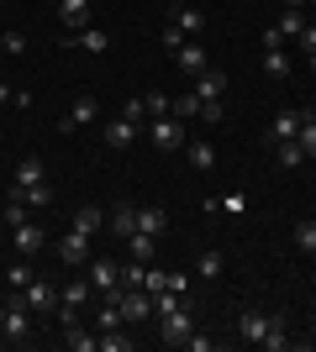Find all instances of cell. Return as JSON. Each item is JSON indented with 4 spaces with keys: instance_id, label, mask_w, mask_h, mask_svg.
Returning a JSON list of instances; mask_svg holds the SVG:
<instances>
[{
    "instance_id": "1",
    "label": "cell",
    "mask_w": 316,
    "mask_h": 352,
    "mask_svg": "<svg viewBox=\"0 0 316 352\" xmlns=\"http://www.w3.org/2000/svg\"><path fill=\"white\" fill-rule=\"evenodd\" d=\"M0 337H6V342L32 337V305H27V294H21V289L6 294V326H0Z\"/></svg>"
},
{
    "instance_id": "2",
    "label": "cell",
    "mask_w": 316,
    "mask_h": 352,
    "mask_svg": "<svg viewBox=\"0 0 316 352\" xmlns=\"http://www.w3.org/2000/svg\"><path fill=\"white\" fill-rule=\"evenodd\" d=\"M143 132L153 137V147H158V153H174V147H185V121L174 116V111H169V116H153Z\"/></svg>"
},
{
    "instance_id": "3",
    "label": "cell",
    "mask_w": 316,
    "mask_h": 352,
    "mask_svg": "<svg viewBox=\"0 0 316 352\" xmlns=\"http://www.w3.org/2000/svg\"><path fill=\"white\" fill-rule=\"evenodd\" d=\"M90 289L105 294V300H116V294H121V268H116V258L90 252Z\"/></svg>"
},
{
    "instance_id": "4",
    "label": "cell",
    "mask_w": 316,
    "mask_h": 352,
    "mask_svg": "<svg viewBox=\"0 0 316 352\" xmlns=\"http://www.w3.org/2000/svg\"><path fill=\"white\" fill-rule=\"evenodd\" d=\"M190 331H196V316H190L185 305L169 310V316H158V342H164V347H185Z\"/></svg>"
},
{
    "instance_id": "5",
    "label": "cell",
    "mask_w": 316,
    "mask_h": 352,
    "mask_svg": "<svg viewBox=\"0 0 316 352\" xmlns=\"http://www.w3.org/2000/svg\"><path fill=\"white\" fill-rule=\"evenodd\" d=\"M116 305H121V326H132V321H148L153 316V294L148 289H121Z\"/></svg>"
},
{
    "instance_id": "6",
    "label": "cell",
    "mask_w": 316,
    "mask_h": 352,
    "mask_svg": "<svg viewBox=\"0 0 316 352\" xmlns=\"http://www.w3.org/2000/svg\"><path fill=\"white\" fill-rule=\"evenodd\" d=\"M21 294H27L32 316H53V310H59V289H53V284H48V279H32V284H27V289H21Z\"/></svg>"
},
{
    "instance_id": "7",
    "label": "cell",
    "mask_w": 316,
    "mask_h": 352,
    "mask_svg": "<svg viewBox=\"0 0 316 352\" xmlns=\"http://www.w3.org/2000/svg\"><path fill=\"white\" fill-rule=\"evenodd\" d=\"M269 326H274V316H269V310H242V316H238L242 342H258V347H264V337H269Z\"/></svg>"
},
{
    "instance_id": "8",
    "label": "cell",
    "mask_w": 316,
    "mask_h": 352,
    "mask_svg": "<svg viewBox=\"0 0 316 352\" xmlns=\"http://www.w3.org/2000/svg\"><path fill=\"white\" fill-rule=\"evenodd\" d=\"M59 263H69V268L90 263V236H85V232H69V236L59 242Z\"/></svg>"
},
{
    "instance_id": "9",
    "label": "cell",
    "mask_w": 316,
    "mask_h": 352,
    "mask_svg": "<svg viewBox=\"0 0 316 352\" xmlns=\"http://www.w3.org/2000/svg\"><path fill=\"white\" fill-rule=\"evenodd\" d=\"M59 21L63 32H85L90 27V0H59Z\"/></svg>"
},
{
    "instance_id": "10",
    "label": "cell",
    "mask_w": 316,
    "mask_h": 352,
    "mask_svg": "<svg viewBox=\"0 0 316 352\" xmlns=\"http://www.w3.org/2000/svg\"><path fill=\"white\" fill-rule=\"evenodd\" d=\"M95 116H101V105H95L90 95H79V100H74V111H69V116L59 121V132H79V126H90Z\"/></svg>"
},
{
    "instance_id": "11",
    "label": "cell",
    "mask_w": 316,
    "mask_h": 352,
    "mask_svg": "<svg viewBox=\"0 0 316 352\" xmlns=\"http://www.w3.org/2000/svg\"><path fill=\"white\" fill-rule=\"evenodd\" d=\"M11 200H21V206H32V210H48L53 206V190H48V179L43 184H11Z\"/></svg>"
},
{
    "instance_id": "12",
    "label": "cell",
    "mask_w": 316,
    "mask_h": 352,
    "mask_svg": "<svg viewBox=\"0 0 316 352\" xmlns=\"http://www.w3.org/2000/svg\"><path fill=\"white\" fill-rule=\"evenodd\" d=\"M137 132H143V126H137V121H127V116L111 121V126H101L105 147H116V153H121V147H132V142H137Z\"/></svg>"
},
{
    "instance_id": "13",
    "label": "cell",
    "mask_w": 316,
    "mask_h": 352,
    "mask_svg": "<svg viewBox=\"0 0 316 352\" xmlns=\"http://www.w3.org/2000/svg\"><path fill=\"white\" fill-rule=\"evenodd\" d=\"M174 63H180V69L190 74V79H200V74L211 69V63H206V47H200V43H185L180 53H174Z\"/></svg>"
},
{
    "instance_id": "14",
    "label": "cell",
    "mask_w": 316,
    "mask_h": 352,
    "mask_svg": "<svg viewBox=\"0 0 316 352\" xmlns=\"http://www.w3.org/2000/svg\"><path fill=\"white\" fill-rule=\"evenodd\" d=\"M11 242H16V252H43V226H32V221H21V226H11Z\"/></svg>"
},
{
    "instance_id": "15",
    "label": "cell",
    "mask_w": 316,
    "mask_h": 352,
    "mask_svg": "<svg viewBox=\"0 0 316 352\" xmlns=\"http://www.w3.org/2000/svg\"><path fill=\"white\" fill-rule=\"evenodd\" d=\"M105 226H111V232H116L121 242H127V236L137 232V206H127V200H121V206L111 210V216H105Z\"/></svg>"
},
{
    "instance_id": "16",
    "label": "cell",
    "mask_w": 316,
    "mask_h": 352,
    "mask_svg": "<svg viewBox=\"0 0 316 352\" xmlns=\"http://www.w3.org/2000/svg\"><path fill=\"white\" fill-rule=\"evenodd\" d=\"M196 95H200V100H222V95H227V74L222 69H206L196 79Z\"/></svg>"
},
{
    "instance_id": "17",
    "label": "cell",
    "mask_w": 316,
    "mask_h": 352,
    "mask_svg": "<svg viewBox=\"0 0 316 352\" xmlns=\"http://www.w3.org/2000/svg\"><path fill=\"white\" fill-rule=\"evenodd\" d=\"M295 132H301V111H280L274 126H269V142H290Z\"/></svg>"
},
{
    "instance_id": "18",
    "label": "cell",
    "mask_w": 316,
    "mask_h": 352,
    "mask_svg": "<svg viewBox=\"0 0 316 352\" xmlns=\"http://www.w3.org/2000/svg\"><path fill=\"white\" fill-rule=\"evenodd\" d=\"M127 252H132V263H153V252H158V236L132 232V236H127Z\"/></svg>"
},
{
    "instance_id": "19",
    "label": "cell",
    "mask_w": 316,
    "mask_h": 352,
    "mask_svg": "<svg viewBox=\"0 0 316 352\" xmlns=\"http://www.w3.org/2000/svg\"><path fill=\"white\" fill-rule=\"evenodd\" d=\"M101 226H105V210H101V206H79V210H74V232L95 236Z\"/></svg>"
},
{
    "instance_id": "20",
    "label": "cell",
    "mask_w": 316,
    "mask_h": 352,
    "mask_svg": "<svg viewBox=\"0 0 316 352\" xmlns=\"http://www.w3.org/2000/svg\"><path fill=\"white\" fill-rule=\"evenodd\" d=\"M137 232L164 236V232H169V210H143V206H137Z\"/></svg>"
},
{
    "instance_id": "21",
    "label": "cell",
    "mask_w": 316,
    "mask_h": 352,
    "mask_svg": "<svg viewBox=\"0 0 316 352\" xmlns=\"http://www.w3.org/2000/svg\"><path fill=\"white\" fill-rule=\"evenodd\" d=\"M174 21H180L185 37H200V32H206V11H200V6H180V16H174Z\"/></svg>"
},
{
    "instance_id": "22",
    "label": "cell",
    "mask_w": 316,
    "mask_h": 352,
    "mask_svg": "<svg viewBox=\"0 0 316 352\" xmlns=\"http://www.w3.org/2000/svg\"><path fill=\"white\" fill-rule=\"evenodd\" d=\"M264 74H269V79H290V58H285V47H264Z\"/></svg>"
},
{
    "instance_id": "23",
    "label": "cell",
    "mask_w": 316,
    "mask_h": 352,
    "mask_svg": "<svg viewBox=\"0 0 316 352\" xmlns=\"http://www.w3.org/2000/svg\"><path fill=\"white\" fill-rule=\"evenodd\" d=\"M185 153H190V168H200V174H211V168H216V147H211V142H190Z\"/></svg>"
},
{
    "instance_id": "24",
    "label": "cell",
    "mask_w": 316,
    "mask_h": 352,
    "mask_svg": "<svg viewBox=\"0 0 316 352\" xmlns=\"http://www.w3.org/2000/svg\"><path fill=\"white\" fill-rule=\"evenodd\" d=\"M74 43L85 47V53H105V47H111V37H105L101 27H85V32H74ZM74 43H69V47H74Z\"/></svg>"
},
{
    "instance_id": "25",
    "label": "cell",
    "mask_w": 316,
    "mask_h": 352,
    "mask_svg": "<svg viewBox=\"0 0 316 352\" xmlns=\"http://www.w3.org/2000/svg\"><path fill=\"white\" fill-rule=\"evenodd\" d=\"M43 179H48L43 158H21V163H16V184H43Z\"/></svg>"
},
{
    "instance_id": "26",
    "label": "cell",
    "mask_w": 316,
    "mask_h": 352,
    "mask_svg": "<svg viewBox=\"0 0 316 352\" xmlns=\"http://www.w3.org/2000/svg\"><path fill=\"white\" fill-rule=\"evenodd\" d=\"M295 142L306 147V158H316V111H301V132H295Z\"/></svg>"
},
{
    "instance_id": "27",
    "label": "cell",
    "mask_w": 316,
    "mask_h": 352,
    "mask_svg": "<svg viewBox=\"0 0 316 352\" xmlns=\"http://www.w3.org/2000/svg\"><path fill=\"white\" fill-rule=\"evenodd\" d=\"M200 279H222V274H227V252H200Z\"/></svg>"
},
{
    "instance_id": "28",
    "label": "cell",
    "mask_w": 316,
    "mask_h": 352,
    "mask_svg": "<svg viewBox=\"0 0 316 352\" xmlns=\"http://www.w3.org/2000/svg\"><path fill=\"white\" fill-rule=\"evenodd\" d=\"M158 43H164V53H180V47L190 43V37L180 32V21H164V27H158Z\"/></svg>"
},
{
    "instance_id": "29",
    "label": "cell",
    "mask_w": 316,
    "mask_h": 352,
    "mask_svg": "<svg viewBox=\"0 0 316 352\" xmlns=\"http://www.w3.org/2000/svg\"><path fill=\"white\" fill-rule=\"evenodd\" d=\"M301 32H306V16H301V11H290V6H285V16H280V37H285V43H295Z\"/></svg>"
},
{
    "instance_id": "30",
    "label": "cell",
    "mask_w": 316,
    "mask_h": 352,
    "mask_svg": "<svg viewBox=\"0 0 316 352\" xmlns=\"http://www.w3.org/2000/svg\"><path fill=\"white\" fill-rule=\"evenodd\" d=\"M274 147H280V163H285V168H301V163H311V158H306V147L295 142V137H290V142H274Z\"/></svg>"
},
{
    "instance_id": "31",
    "label": "cell",
    "mask_w": 316,
    "mask_h": 352,
    "mask_svg": "<svg viewBox=\"0 0 316 352\" xmlns=\"http://www.w3.org/2000/svg\"><path fill=\"white\" fill-rule=\"evenodd\" d=\"M63 342H69V352H95V347H101V337H90V331H79V321L69 326V337H63Z\"/></svg>"
},
{
    "instance_id": "32",
    "label": "cell",
    "mask_w": 316,
    "mask_h": 352,
    "mask_svg": "<svg viewBox=\"0 0 316 352\" xmlns=\"http://www.w3.org/2000/svg\"><path fill=\"white\" fill-rule=\"evenodd\" d=\"M143 100H148V121H153V116H169V111H174V100H169L164 89H153V95H143Z\"/></svg>"
},
{
    "instance_id": "33",
    "label": "cell",
    "mask_w": 316,
    "mask_h": 352,
    "mask_svg": "<svg viewBox=\"0 0 316 352\" xmlns=\"http://www.w3.org/2000/svg\"><path fill=\"white\" fill-rule=\"evenodd\" d=\"M174 116H180V121L200 116V95H196V89H190V95H180V100H174Z\"/></svg>"
},
{
    "instance_id": "34",
    "label": "cell",
    "mask_w": 316,
    "mask_h": 352,
    "mask_svg": "<svg viewBox=\"0 0 316 352\" xmlns=\"http://www.w3.org/2000/svg\"><path fill=\"white\" fill-rule=\"evenodd\" d=\"M32 279H37V274H32V263H11V274H6V284H11V289H27Z\"/></svg>"
},
{
    "instance_id": "35",
    "label": "cell",
    "mask_w": 316,
    "mask_h": 352,
    "mask_svg": "<svg viewBox=\"0 0 316 352\" xmlns=\"http://www.w3.org/2000/svg\"><path fill=\"white\" fill-rule=\"evenodd\" d=\"M101 352H132V337H121V331H101Z\"/></svg>"
},
{
    "instance_id": "36",
    "label": "cell",
    "mask_w": 316,
    "mask_h": 352,
    "mask_svg": "<svg viewBox=\"0 0 316 352\" xmlns=\"http://www.w3.org/2000/svg\"><path fill=\"white\" fill-rule=\"evenodd\" d=\"M0 47H6V53H11V58H21V53H27V32H6V37H0Z\"/></svg>"
},
{
    "instance_id": "37",
    "label": "cell",
    "mask_w": 316,
    "mask_h": 352,
    "mask_svg": "<svg viewBox=\"0 0 316 352\" xmlns=\"http://www.w3.org/2000/svg\"><path fill=\"white\" fill-rule=\"evenodd\" d=\"M121 116H127V121H137V126H148V100H143V95H132V100H127V111H121Z\"/></svg>"
},
{
    "instance_id": "38",
    "label": "cell",
    "mask_w": 316,
    "mask_h": 352,
    "mask_svg": "<svg viewBox=\"0 0 316 352\" xmlns=\"http://www.w3.org/2000/svg\"><path fill=\"white\" fill-rule=\"evenodd\" d=\"M143 289H148V294L169 289V274H164V268H143Z\"/></svg>"
},
{
    "instance_id": "39",
    "label": "cell",
    "mask_w": 316,
    "mask_h": 352,
    "mask_svg": "<svg viewBox=\"0 0 316 352\" xmlns=\"http://www.w3.org/2000/svg\"><path fill=\"white\" fill-rule=\"evenodd\" d=\"M116 326H121V305H116V300H105V305H101V331H116Z\"/></svg>"
},
{
    "instance_id": "40",
    "label": "cell",
    "mask_w": 316,
    "mask_h": 352,
    "mask_svg": "<svg viewBox=\"0 0 316 352\" xmlns=\"http://www.w3.org/2000/svg\"><path fill=\"white\" fill-rule=\"evenodd\" d=\"M285 321H280V316H274V326H269V337H264V347H269V352H280V347H285Z\"/></svg>"
},
{
    "instance_id": "41",
    "label": "cell",
    "mask_w": 316,
    "mask_h": 352,
    "mask_svg": "<svg viewBox=\"0 0 316 352\" xmlns=\"http://www.w3.org/2000/svg\"><path fill=\"white\" fill-rule=\"evenodd\" d=\"M143 268H148V263H132V268H121V289H143Z\"/></svg>"
},
{
    "instance_id": "42",
    "label": "cell",
    "mask_w": 316,
    "mask_h": 352,
    "mask_svg": "<svg viewBox=\"0 0 316 352\" xmlns=\"http://www.w3.org/2000/svg\"><path fill=\"white\" fill-rule=\"evenodd\" d=\"M0 216H6V226H21V221H27V206H21V200H6Z\"/></svg>"
},
{
    "instance_id": "43",
    "label": "cell",
    "mask_w": 316,
    "mask_h": 352,
    "mask_svg": "<svg viewBox=\"0 0 316 352\" xmlns=\"http://www.w3.org/2000/svg\"><path fill=\"white\" fill-rule=\"evenodd\" d=\"M222 116H227V111H222V100H200V121H211V126H216Z\"/></svg>"
},
{
    "instance_id": "44",
    "label": "cell",
    "mask_w": 316,
    "mask_h": 352,
    "mask_svg": "<svg viewBox=\"0 0 316 352\" xmlns=\"http://www.w3.org/2000/svg\"><path fill=\"white\" fill-rule=\"evenodd\" d=\"M222 210H227V216H242V210H248V200H242V195H222Z\"/></svg>"
},
{
    "instance_id": "45",
    "label": "cell",
    "mask_w": 316,
    "mask_h": 352,
    "mask_svg": "<svg viewBox=\"0 0 316 352\" xmlns=\"http://www.w3.org/2000/svg\"><path fill=\"white\" fill-rule=\"evenodd\" d=\"M295 43H301V47H306V58H311V53H316V21H306V32L295 37Z\"/></svg>"
},
{
    "instance_id": "46",
    "label": "cell",
    "mask_w": 316,
    "mask_h": 352,
    "mask_svg": "<svg viewBox=\"0 0 316 352\" xmlns=\"http://www.w3.org/2000/svg\"><path fill=\"white\" fill-rule=\"evenodd\" d=\"M11 95H16V89H11V85H0V105H11Z\"/></svg>"
},
{
    "instance_id": "47",
    "label": "cell",
    "mask_w": 316,
    "mask_h": 352,
    "mask_svg": "<svg viewBox=\"0 0 316 352\" xmlns=\"http://www.w3.org/2000/svg\"><path fill=\"white\" fill-rule=\"evenodd\" d=\"M285 6H290V11H301V6H306V0H285Z\"/></svg>"
},
{
    "instance_id": "48",
    "label": "cell",
    "mask_w": 316,
    "mask_h": 352,
    "mask_svg": "<svg viewBox=\"0 0 316 352\" xmlns=\"http://www.w3.org/2000/svg\"><path fill=\"white\" fill-rule=\"evenodd\" d=\"M169 6H190V0H169Z\"/></svg>"
},
{
    "instance_id": "49",
    "label": "cell",
    "mask_w": 316,
    "mask_h": 352,
    "mask_svg": "<svg viewBox=\"0 0 316 352\" xmlns=\"http://www.w3.org/2000/svg\"><path fill=\"white\" fill-rule=\"evenodd\" d=\"M0 326H6V305H0Z\"/></svg>"
},
{
    "instance_id": "50",
    "label": "cell",
    "mask_w": 316,
    "mask_h": 352,
    "mask_svg": "<svg viewBox=\"0 0 316 352\" xmlns=\"http://www.w3.org/2000/svg\"><path fill=\"white\" fill-rule=\"evenodd\" d=\"M311 74H316V53H311Z\"/></svg>"
},
{
    "instance_id": "51",
    "label": "cell",
    "mask_w": 316,
    "mask_h": 352,
    "mask_svg": "<svg viewBox=\"0 0 316 352\" xmlns=\"http://www.w3.org/2000/svg\"><path fill=\"white\" fill-rule=\"evenodd\" d=\"M311 174H316V158H311Z\"/></svg>"
},
{
    "instance_id": "52",
    "label": "cell",
    "mask_w": 316,
    "mask_h": 352,
    "mask_svg": "<svg viewBox=\"0 0 316 352\" xmlns=\"http://www.w3.org/2000/svg\"><path fill=\"white\" fill-rule=\"evenodd\" d=\"M53 6H59V0H53Z\"/></svg>"
}]
</instances>
